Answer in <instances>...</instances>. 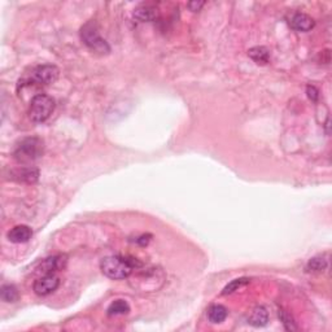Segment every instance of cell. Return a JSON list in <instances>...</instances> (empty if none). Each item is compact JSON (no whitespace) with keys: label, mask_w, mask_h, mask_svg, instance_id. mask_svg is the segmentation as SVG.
Wrapping results in <instances>:
<instances>
[{"label":"cell","mask_w":332,"mask_h":332,"mask_svg":"<svg viewBox=\"0 0 332 332\" xmlns=\"http://www.w3.org/2000/svg\"><path fill=\"white\" fill-rule=\"evenodd\" d=\"M140 266V264L135 260H128L126 257H120V256H109L102 258L100 262V268L102 274L114 280L124 279L130 276L134 268Z\"/></svg>","instance_id":"1"},{"label":"cell","mask_w":332,"mask_h":332,"mask_svg":"<svg viewBox=\"0 0 332 332\" xmlns=\"http://www.w3.org/2000/svg\"><path fill=\"white\" fill-rule=\"evenodd\" d=\"M54 110V100L46 94H38L32 99L29 108V117L32 122L42 124L50 118Z\"/></svg>","instance_id":"2"},{"label":"cell","mask_w":332,"mask_h":332,"mask_svg":"<svg viewBox=\"0 0 332 332\" xmlns=\"http://www.w3.org/2000/svg\"><path fill=\"white\" fill-rule=\"evenodd\" d=\"M43 154V143L38 138H26L14 150V158L18 162L29 164L38 160Z\"/></svg>","instance_id":"3"},{"label":"cell","mask_w":332,"mask_h":332,"mask_svg":"<svg viewBox=\"0 0 332 332\" xmlns=\"http://www.w3.org/2000/svg\"><path fill=\"white\" fill-rule=\"evenodd\" d=\"M80 38H82L83 43L88 48H91L92 51L99 52V54H104L109 52V46L104 39L100 36L99 30L96 28L95 22H87L86 25L83 26L80 30Z\"/></svg>","instance_id":"4"},{"label":"cell","mask_w":332,"mask_h":332,"mask_svg":"<svg viewBox=\"0 0 332 332\" xmlns=\"http://www.w3.org/2000/svg\"><path fill=\"white\" fill-rule=\"evenodd\" d=\"M58 69L54 65H39L32 70L29 82L36 83L39 86H47L58 80Z\"/></svg>","instance_id":"5"},{"label":"cell","mask_w":332,"mask_h":332,"mask_svg":"<svg viewBox=\"0 0 332 332\" xmlns=\"http://www.w3.org/2000/svg\"><path fill=\"white\" fill-rule=\"evenodd\" d=\"M60 286V279L54 274H46L34 282V292L38 296H47L58 290Z\"/></svg>","instance_id":"6"},{"label":"cell","mask_w":332,"mask_h":332,"mask_svg":"<svg viewBox=\"0 0 332 332\" xmlns=\"http://www.w3.org/2000/svg\"><path fill=\"white\" fill-rule=\"evenodd\" d=\"M66 265V257L65 256H54L48 257L40 262L38 268V272L42 274H54L56 272H60Z\"/></svg>","instance_id":"7"},{"label":"cell","mask_w":332,"mask_h":332,"mask_svg":"<svg viewBox=\"0 0 332 332\" xmlns=\"http://www.w3.org/2000/svg\"><path fill=\"white\" fill-rule=\"evenodd\" d=\"M32 236V230L29 226L25 224H20V226L13 227L12 230L8 232V240L14 244L26 243L29 242Z\"/></svg>","instance_id":"8"},{"label":"cell","mask_w":332,"mask_h":332,"mask_svg":"<svg viewBox=\"0 0 332 332\" xmlns=\"http://www.w3.org/2000/svg\"><path fill=\"white\" fill-rule=\"evenodd\" d=\"M314 20L305 13H296L290 20V26L297 32H309L314 28Z\"/></svg>","instance_id":"9"},{"label":"cell","mask_w":332,"mask_h":332,"mask_svg":"<svg viewBox=\"0 0 332 332\" xmlns=\"http://www.w3.org/2000/svg\"><path fill=\"white\" fill-rule=\"evenodd\" d=\"M268 322V310L264 306H257L253 309L252 314L249 316V323L254 327H264Z\"/></svg>","instance_id":"10"},{"label":"cell","mask_w":332,"mask_h":332,"mask_svg":"<svg viewBox=\"0 0 332 332\" xmlns=\"http://www.w3.org/2000/svg\"><path fill=\"white\" fill-rule=\"evenodd\" d=\"M228 316V312L224 306L222 305H212L208 310V320L209 322L214 323V324H218V323H222Z\"/></svg>","instance_id":"11"},{"label":"cell","mask_w":332,"mask_h":332,"mask_svg":"<svg viewBox=\"0 0 332 332\" xmlns=\"http://www.w3.org/2000/svg\"><path fill=\"white\" fill-rule=\"evenodd\" d=\"M248 56L257 64H268L270 58V52L265 47H254L248 51Z\"/></svg>","instance_id":"12"},{"label":"cell","mask_w":332,"mask_h":332,"mask_svg":"<svg viewBox=\"0 0 332 332\" xmlns=\"http://www.w3.org/2000/svg\"><path fill=\"white\" fill-rule=\"evenodd\" d=\"M130 312V306L124 300H116L113 301L106 309V314L109 316H122V314H128Z\"/></svg>","instance_id":"13"},{"label":"cell","mask_w":332,"mask_h":332,"mask_svg":"<svg viewBox=\"0 0 332 332\" xmlns=\"http://www.w3.org/2000/svg\"><path fill=\"white\" fill-rule=\"evenodd\" d=\"M39 172L38 170L34 169V168H24L21 170H17L14 172V176H18V180H22V182L28 183H34L38 179Z\"/></svg>","instance_id":"14"},{"label":"cell","mask_w":332,"mask_h":332,"mask_svg":"<svg viewBox=\"0 0 332 332\" xmlns=\"http://www.w3.org/2000/svg\"><path fill=\"white\" fill-rule=\"evenodd\" d=\"M0 297L4 302H14L18 300V290L14 286L6 284L0 290Z\"/></svg>","instance_id":"15"},{"label":"cell","mask_w":332,"mask_h":332,"mask_svg":"<svg viewBox=\"0 0 332 332\" xmlns=\"http://www.w3.org/2000/svg\"><path fill=\"white\" fill-rule=\"evenodd\" d=\"M134 16L140 20V21H152L156 17V12H154V8L143 6V8H139V10H135Z\"/></svg>","instance_id":"16"},{"label":"cell","mask_w":332,"mask_h":332,"mask_svg":"<svg viewBox=\"0 0 332 332\" xmlns=\"http://www.w3.org/2000/svg\"><path fill=\"white\" fill-rule=\"evenodd\" d=\"M249 283V279L246 278H239V279H234L231 283H228V284L226 286V287L224 288V292H222V294H234L235 290H238L239 288H242L243 286H246Z\"/></svg>","instance_id":"17"},{"label":"cell","mask_w":332,"mask_h":332,"mask_svg":"<svg viewBox=\"0 0 332 332\" xmlns=\"http://www.w3.org/2000/svg\"><path fill=\"white\" fill-rule=\"evenodd\" d=\"M306 268L310 272H323L327 268V260L323 258V257H314V258L310 260Z\"/></svg>","instance_id":"18"},{"label":"cell","mask_w":332,"mask_h":332,"mask_svg":"<svg viewBox=\"0 0 332 332\" xmlns=\"http://www.w3.org/2000/svg\"><path fill=\"white\" fill-rule=\"evenodd\" d=\"M279 318H280L282 322H283V324H284V327L287 330H290V331H292V330H297V327L294 326V322L292 320V318L286 313L284 310L279 312Z\"/></svg>","instance_id":"19"},{"label":"cell","mask_w":332,"mask_h":332,"mask_svg":"<svg viewBox=\"0 0 332 332\" xmlns=\"http://www.w3.org/2000/svg\"><path fill=\"white\" fill-rule=\"evenodd\" d=\"M202 6H204V2H190V3L187 4V6H188L190 10H192V12L200 10L202 8Z\"/></svg>","instance_id":"20"},{"label":"cell","mask_w":332,"mask_h":332,"mask_svg":"<svg viewBox=\"0 0 332 332\" xmlns=\"http://www.w3.org/2000/svg\"><path fill=\"white\" fill-rule=\"evenodd\" d=\"M308 95H309V98L312 100L318 99V91H316V87H313V86L308 87Z\"/></svg>","instance_id":"21"}]
</instances>
